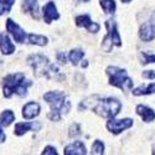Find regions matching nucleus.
<instances>
[{"label": "nucleus", "instance_id": "5701e85b", "mask_svg": "<svg viewBox=\"0 0 155 155\" xmlns=\"http://www.w3.org/2000/svg\"><path fill=\"white\" fill-rule=\"evenodd\" d=\"M15 0H0V15L8 14L11 10V6L14 5Z\"/></svg>", "mask_w": 155, "mask_h": 155}, {"label": "nucleus", "instance_id": "7ed1b4c3", "mask_svg": "<svg viewBox=\"0 0 155 155\" xmlns=\"http://www.w3.org/2000/svg\"><path fill=\"white\" fill-rule=\"evenodd\" d=\"M122 108L120 102L114 98H104L99 99L97 104L93 107V112L103 118H113L115 117Z\"/></svg>", "mask_w": 155, "mask_h": 155}, {"label": "nucleus", "instance_id": "393cba45", "mask_svg": "<svg viewBox=\"0 0 155 155\" xmlns=\"http://www.w3.org/2000/svg\"><path fill=\"white\" fill-rule=\"evenodd\" d=\"M141 62L143 64H147V63H155V55L153 54H148V52H143L141 54Z\"/></svg>", "mask_w": 155, "mask_h": 155}, {"label": "nucleus", "instance_id": "f03ea898", "mask_svg": "<svg viewBox=\"0 0 155 155\" xmlns=\"http://www.w3.org/2000/svg\"><path fill=\"white\" fill-rule=\"evenodd\" d=\"M32 84L31 81H26L22 73H12L9 74L4 78V84H3V89H4V96L6 98H10L14 93L19 94V96H26L28 93V87H30Z\"/></svg>", "mask_w": 155, "mask_h": 155}, {"label": "nucleus", "instance_id": "a211bd4d", "mask_svg": "<svg viewBox=\"0 0 155 155\" xmlns=\"http://www.w3.org/2000/svg\"><path fill=\"white\" fill-rule=\"evenodd\" d=\"M15 119V114L11 110H4L0 115V127H9Z\"/></svg>", "mask_w": 155, "mask_h": 155}, {"label": "nucleus", "instance_id": "72a5a7b5", "mask_svg": "<svg viewBox=\"0 0 155 155\" xmlns=\"http://www.w3.org/2000/svg\"><path fill=\"white\" fill-rule=\"evenodd\" d=\"M0 63H2V62H0Z\"/></svg>", "mask_w": 155, "mask_h": 155}, {"label": "nucleus", "instance_id": "dca6fc26", "mask_svg": "<svg viewBox=\"0 0 155 155\" xmlns=\"http://www.w3.org/2000/svg\"><path fill=\"white\" fill-rule=\"evenodd\" d=\"M137 113L141 117V119H143L144 122L149 123V122H153L155 119V112L145 106H138L137 107Z\"/></svg>", "mask_w": 155, "mask_h": 155}, {"label": "nucleus", "instance_id": "a878e982", "mask_svg": "<svg viewBox=\"0 0 155 155\" xmlns=\"http://www.w3.org/2000/svg\"><path fill=\"white\" fill-rule=\"evenodd\" d=\"M81 134V128L78 124H73L71 128H70V137H77Z\"/></svg>", "mask_w": 155, "mask_h": 155}, {"label": "nucleus", "instance_id": "4468645a", "mask_svg": "<svg viewBox=\"0 0 155 155\" xmlns=\"http://www.w3.org/2000/svg\"><path fill=\"white\" fill-rule=\"evenodd\" d=\"M86 147L83 145L82 141H78L76 140L74 143L70 144L68 147H66L64 149V154L66 155H82V154H86Z\"/></svg>", "mask_w": 155, "mask_h": 155}, {"label": "nucleus", "instance_id": "9b49d317", "mask_svg": "<svg viewBox=\"0 0 155 155\" xmlns=\"http://www.w3.org/2000/svg\"><path fill=\"white\" fill-rule=\"evenodd\" d=\"M42 12H44V19H45V22L46 24H50L52 20H57L60 18L58 12L56 10V6L54 4V2H48L44 9H42Z\"/></svg>", "mask_w": 155, "mask_h": 155}, {"label": "nucleus", "instance_id": "423d86ee", "mask_svg": "<svg viewBox=\"0 0 155 155\" xmlns=\"http://www.w3.org/2000/svg\"><path fill=\"white\" fill-rule=\"evenodd\" d=\"M106 28H107V36L103 38V47L106 48V51H110L112 46H122V40L117 30V24L113 20H108L106 22Z\"/></svg>", "mask_w": 155, "mask_h": 155}, {"label": "nucleus", "instance_id": "412c9836", "mask_svg": "<svg viewBox=\"0 0 155 155\" xmlns=\"http://www.w3.org/2000/svg\"><path fill=\"white\" fill-rule=\"evenodd\" d=\"M84 56V52L82 50H72L70 52V61L72 62V64H78V62L83 58Z\"/></svg>", "mask_w": 155, "mask_h": 155}, {"label": "nucleus", "instance_id": "1a4fd4ad", "mask_svg": "<svg viewBox=\"0 0 155 155\" xmlns=\"http://www.w3.org/2000/svg\"><path fill=\"white\" fill-rule=\"evenodd\" d=\"M6 29H8V31L14 36V38H15V41L16 42H24L25 40H26V32H25L19 25L16 24V22H14L11 19H8L6 20Z\"/></svg>", "mask_w": 155, "mask_h": 155}, {"label": "nucleus", "instance_id": "20e7f679", "mask_svg": "<svg viewBox=\"0 0 155 155\" xmlns=\"http://www.w3.org/2000/svg\"><path fill=\"white\" fill-rule=\"evenodd\" d=\"M107 73L109 76V83L114 87H118L123 91H130L133 88V81L132 78H129L127 72L122 68L118 67H108Z\"/></svg>", "mask_w": 155, "mask_h": 155}, {"label": "nucleus", "instance_id": "f8f14e48", "mask_svg": "<svg viewBox=\"0 0 155 155\" xmlns=\"http://www.w3.org/2000/svg\"><path fill=\"white\" fill-rule=\"evenodd\" d=\"M40 113V106L36 102H29L22 108V117L25 119H32Z\"/></svg>", "mask_w": 155, "mask_h": 155}, {"label": "nucleus", "instance_id": "f257e3e1", "mask_svg": "<svg viewBox=\"0 0 155 155\" xmlns=\"http://www.w3.org/2000/svg\"><path fill=\"white\" fill-rule=\"evenodd\" d=\"M44 99L51 106V113L48 114L51 120H60L61 115L63 113H67L71 106L66 96L63 94V92H58V91L47 92L44 96Z\"/></svg>", "mask_w": 155, "mask_h": 155}, {"label": "nucleus", "instance_id": "6ab92c4d", "mask_svg": "<svg viewBox=\"0 0 155 155\" xmlns=\"http://www.w3.org/2000/svg\"><path fill=\"white\" fill-rule=\"evenodd\" d=\"M155 93V83H150L148 86H141L133 91L134 96H141V94H151Z\"/></svg>", "mask_w": 155, "mask_h": 155}, {"label": "nucleus", "instance_id": "4be33fe9", "mask_svg": "<svg viewBox=\"0 0 155 155\" xmlns=\"http://www.w3.org/2000/svg\"><path fill=\"white\" fill-rule=\"evenodd\" d=\"M101 6L107 14H113L115 11V2L114 0H101Z\"/></svg>", "mask_w": 155, "mask_h": 155}, {"label": "nucleus", "instance_id": "c85d7f7f", "mask_svg": "<svg viewBox=\"0 0 155 155\" xmlns=\"http://www.w3.org/2000/svg\"><path fill=\"white\" fill-rule=\"evenodd\" d=\"M57 60L60 61V63H66V56H64V54L63 52H60L58 55H57Z\"/></svg>", "mask_w": 155, "mask_h": 155}, {"label": "nucleus", "instance_id": "b1692460", "mask_svg": "<svg viewBox=\"0 0 155 155\" xmlns=\"http://www.w3.org/2000/svg\"><path fill=\"white\" fill-rule=\"evenodd\" d=\"M104 153V144L101 140H96L92 145V154H103Z\"/></svg>", "mask_w": 155, "mask_h": 155}, {"label": "nucleus", "instance_id": "473e14b6", "mask_svg": "<svg viewBox=\"0 0 155 155\" xmlns=\"http://www.w3.org/2000/svg\"><path fill=\"white\" fill-rule=\"evenodd\" d=\"M80 2H89V0H80Z\"/></svg>", "mask_w": 155, "mask_h": 155}, {"label": "nucleus", "instance_id": "cd10ccee", "mask_svg": "<svg viewBox=\"0 0 155 155\" xmlns=\"http://www.w3.org/2000/svg\"><path fill=\"white\" fill-rule=\"evenodd\" d=\"M143 76L145 77V78H155V71H145L143 72Z\"/></svg>", "mask_w": 155, "mask_h": 155}, {"label": "nucleus", "instance_id": "f3484780", "mask_svg": "<svg viewBox=\"0 0 155 155\" xmlns=\"http://www.w3.org/2000/svg\"><path fill=\"white\" fill-rule=\"evenodd\" d=\"M22 10H24V12H30L32 18L38 19L37 0H25V2L22 3Z\"/></svg>", "mask_w": 155, "mask_h": 155}, {"label": "nucleus", "instance_id": "0eeeda50", "mask_svg": "<svg viewBox=\"0 0 155 155\" xmlns=\"http://www.w3.org/2000/svg\"><path fill=\"white\" fill-rule=\"evenodd\" d=\"M132 125H133V119H129V118L114 119V117H113V118H109V120L107 123L108 130H110L113 134H119L123 130H125V129L130 128Z\"/></svg>", "mask_w": 155, "mask_h": 155}, {"label": "nucleus", "instance_id": "2eb2a0df", "mask_svg": "<svg viewBox=\"0 0 155 155\" xmlns=\"http://www.w3.org/2000/svg\"><path fill=\"white\" fill-rule=\"evenodd\" d=\"M41 128L40 123H18L15 125V134L22 135L29 130H38Z\"/></svg>", "mask_w": 155, "mask_h": 155}, {"label": "nucleus", "instance_id": "c756f323", "mask_svg": "<svg viewBox=\"0 0 155 155\" xmlns=\"http://www.w3.org/2000/svg\"><path fill=\"white\" fill-rule=\"evenodd\" d=\"M4 140H5V134L3 132V129L0 128V141H4Z\"/></svg>", "mask_w": 155, "mask_h": 155}, {"label": "nucleus", "instance_id": "2f4dec72", "mask_svg": "<svg viewBox=\"0 0 155 155\" xmlns=\"http://www.w3.org/2000/svg\"><path fill=\"white\" fill-rule=\"evenodd\" d=\"M153 154H155V147L153 148Z\"/></svg>", "mask_w": 155, "mask_h": 155}, {"label": "nucleus", "instance_id": "9d476101", "mask_svg": "<svg viewBox=\"0 0 155 155\" xmlns=\"http://www.w3.org/2000/svg\"><path fill=\"white\" fill-rule=\"evenodd\" d=\"M76 25L80 28H87L88 31L91 32H97L99 30V25L93 22L88 15H81L76 18Z\"/></svg>", "mask_w": 155, "mask_h": 155}, {"label": "nucleus", "instance_id": "6e6552de", "mask_svg": "<svg viewBox=\"0 0 155 155\" xmlns=\"http://www.w3.org/2000/svg\"><path fill=\"white\" fill-rule=\"evenodd\" d=\"M139 36H140L141 40L145 41V42H149L155 38V12L149 21L144 22L140 26Z\"/></svg>", "mask_w": 155, "mask_h": 155}, {"label": "nucleus", "instance_id": "ddd939ff", "mask_svg": "<svg viewBox=\"0 0 155 155\" xmlns=\"http://www.w3.org/2000/svg\"><path fill=\"white\" fill-rule=\"evenodd\" d=\"M0 50L4 55H11L15 51L14 44L10 41V38L5 34H0Z\"/></svg>", "mask_w": 155, "mask_h": 155}, {"label": "nucleus", "instance_id": "aec40b11", "mask_svg": "<svg viewBox=\"0 0 155 155\" xmlns=\"http://www.w3.org/2000/svg\"><path fill=\"white\" fill-rule=\"evenodd\" d=\"M29 38V42L30 44H34V45H38V46H45L47 44V37L45 36H41V35H34V34H30L28 36Z\"/></svg>", "mask_w": 155, "mask_h": 155}, {"label": "nucleus", "instance_id": "7c9ffc66", "mask_svg": "<svg viewBox=\"0 0 155 155\" xmlns=\"http://www.w3.org/2000/svg\"><path fill=\"white\" fill-rule=\"evenodd\" d=\"M122 2H123V3H129L130 0H122Z\"/></svg>", "mask_w": 155, "mask_h": 155}, {"label": "nucleus", "instance_id": "39448f33", "mask_svg": "<svg viewBox=\"0 0 155 155\" xmlns=\"http://www.w3.org/2000/svg\"><path fill=\"white\" fill-rule=\"evenodd\" d=\"M28 63L32 67L36 76H48L50 73H54L56 68L54 64H50L48 60L42 55H32L28 58Z\"/></svg>", "mask_w": 155, "mask_h": 155}, {"label": "nucleus", "instance_id": "bb28decb", "mask_svg": "<svg viewBox=\"0 0 155 155\" xmlns=\"http://www.w3.org/2000/svg\"><path fill=\"white\" fill-rule=\"evenodd\" d=\"M42 154H44V155H47V154H51V155H57V151H56V149H55V148H52V147H47V148L42 151Z\"/></svg>", "mask_w": 155, "mask_h": 155}]
</instances>
